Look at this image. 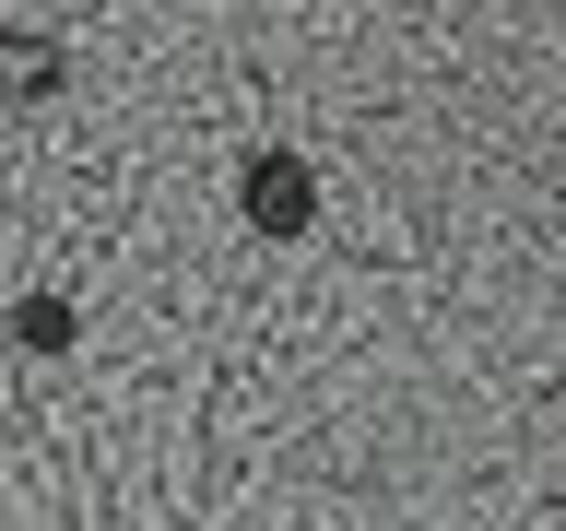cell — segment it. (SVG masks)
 Returning a JSON list of instances; mask_svg holds the SVG:
<instances>
[{
    "mask_svg": "<svg viewBox=\"0 0 566 531\" xmlns=\"http://www.w3.org/2000/svg\"><path fill=\"white\" fill-rule=\"evenodd\" d=\"M248 212H260V225H272V237H295V225H307V166H248Z\"/></svg>",
    "mask_w": 566,
    "mask_h": 531,
    "instance_id": "6da1fadb",
    "label": "cell"
}]
</instances>
